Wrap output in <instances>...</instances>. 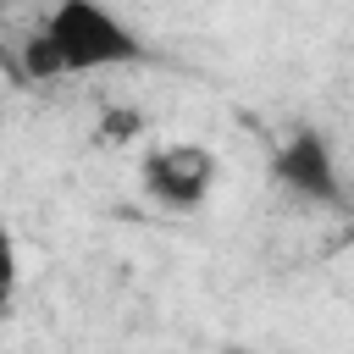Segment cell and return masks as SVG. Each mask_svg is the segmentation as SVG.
<instances>
[{"instance_id": "cell-5", "label": "cell", "mask_w": 354, "mask_h": 354, "mask_svg": "<svg viewBox=\"0 0 354 354\" xmlns=\"http://www.w3.org/2000/svg\"><path fill=\"white\" fill-rule=\"evenodd\" d=\"M138 133H144V111H105V122H100L105 144H133Z\"/></svg>"}, {"instance_id": "cell-3", "label": "cell", "mask_w": 354, "mask_h": 354, "mask_svg": "<svg viewBox=\"0 0 354 354\" xmlns=\"http://www.w3.org/2000/svg\"><path fill=\"white\" fill-rule=\"evenodd\" d=\"M144 194L166 210H199L210 183H216V160L199 149V144H166V149H149L144 166Z\"/></svg>"}, {"instance_id": "cell-1", "label": "cell", "mask_w": 354, "mask_h": 354, "mask_svg": "<svg viewBox=\"0 0 354 354\" xmlns=\"http://www.w3.org/2000/svg\"><path fill=\"white\" fill-rule=\"evenodd\" d=\"M39 33L55 44L61 72H111V66H138L149 55L144 33L105 0H55L39 17Z\"/></svg>"}, {"instance_id": "cell-7", "label": "cell", "mask_w": 354, "mask_h": 354, "mask_svg": "<svg viewBox=\"0 0 354 354\" xmlns=\"http://www.w3.org/2000/svg\"><path fill=\"white\" fill-rule=\"evenodd\" d=\"M0 28H6V0H0Z\"/></svg>"}, {"instance_id": "cell-2", "label": "cell", "mask_w": 354, "mask_h": 354, "mask_svg": "<svg viewBox=\"0 0 354 354\" xmlns=\"http://www.w3.org/2000/svg\"><path fill=\"white\" fill-rule=\"evenodd\" d=\"M271 177L288 199L299 205H315V210H332L343 205V177H337V160H332V144L315 133V127H293L277 155H271Z\"/></svg>"}, {"instance_id": "cell-4", "label": "cell", "mask_w": 354, "mask_h": 354, "mask_svg": "<svg viewBox=\"0 0 354 354\" xmlns=\"http://www.w3.org/2000/svg\"><path fill=\"white\" fill-rule=\"evenodd\" d=\"M22 77H28V83L66 77V72H61V55H55V44H50L39 28H33V33H28V44H22Z\"/></svg>"}, {"instance_id": "cell-6", "label": "cell", "mask_w": 354, "mask_h": 354, "mask_svg": "<svg viewBox=\"0 0 354 354\" xmlns=\"http://www.w3.org/2000/svg\"><path fill=\"white\" fill-rule=\"evenodd\" d=\"M0 293H17V238L0 221Z\"/></svg>"}]
</instances>
